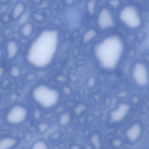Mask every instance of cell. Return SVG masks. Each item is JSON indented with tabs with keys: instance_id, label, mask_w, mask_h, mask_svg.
Listing matches in <instances>:
<instances>
[{
	"instance_id": "14",
	"label": "cell",
	"mask_w": 149,
	"mask_h": 149,
	"mask_svg": "<svg viewBox=\"0 0 149 149\" xmlns=\"http://www.w3.org/2000/svg\"><path fill=\"white\" fill-rule=\"evenodd\" d=\"M32 29V26L30 24H27L24 25L22 29L23 34L25 36H28L31 34Z\"/></svg>"
},
{
	"instance_id": "2",
	"label": "cell",
	"mask_w": 149,
	"mask_h": 149,
	"mask_svg": "<svg viewBox=\"0 0 149 149\" xmlns=\"http://www.w3.org/2000/svg\"><path fill=\"white\" fill-rule=\"evenodd\" d=\"M123 44L120 39L115 36L106 38L95 48L96 55L104 67L112 68L118 61L122 53Z\"/></svg>"
},
{
	"instance_id": "24",
	"label": "cell",
	"mask_w": 149,
	"mask_h": 149,
	"mask_svg": "<svg viewBox=\"0 0 149 149\" xmlns=\"http://www.w3.org/2000/svg\"><path fill=\"white\" fill-rule=\"evenodd\" d=\"M68 3H72V0H68L67 1Z\"/></svg>"
},
{
	"instance_id": "16",
	"label": "cell",
	"mask_w": 149,
	"mask_h": 149,
	"mask_svg": "<svg viewBox=\"0 0 149 149\" xmlns=\"http://www.w3.org/2000/svg\"><path fill=\"white\" fill-rule=\"evenodd\" d=\"M47 147L45 144L43 142H38L33 146L32 149H47Z\"/></svg>"
},
{
	"instance_id": "7",
	"label": "cell",
	"mask_w": 149,
	"mask_h": 149,
	"mask_svg": "<svg viewBox=\"0 0 149 149\" xmlns=\"http://www.w3.org/2000/svg\"><path fill=\"white\" fill-rule=\"evenodd\" d=\"M134 76L138 83L143 85L146 84L147 81L146 71L143 65L138 63L136 65L134 71Z\"/></svg>"
},
{
	"instance_id": "9",
	"label": "cell",
	"mask_w": 149,
	"mask_h": 149,
	"mask_svg": "<svg viewBox=\"0 0 149 149\" xmlns=\"http://www.w3.org/2000/svg\"><path fill=\"white\" fill-rule=\"evenodd\" d=\"M140 132L139 126L135 125L128 130L127 132L128 137L131 140H135L139 136Z\"/></svg>"
},
{
	"instance_id": "15",
	"label": "cell",
	"mask_w": 149,
	"mask_h": 149,
	"mask_svg": "<svg viewBox=\"0 0 149 149\" xmlns=\"http://www.w3.org/2000/svg\"><path fill=\"white\" fill-rule=\"evenodd\" d=\"M69 116L67 113H65L61 116L60 119V124L64 125L67 124L69 121Z\"/></svg>"
},
{
	"instance_id": "22",
	"label": "cell",
	"mask_w": 149,
	"mask_h": 149,
	"mask_svg": "<svg viewBox=\"0 0 149 149\" xmlns=\"http://www.w3.org/2000/svg\"><path fill=\"white\" fill-rule=\"evenodd\" d=\"M3 72V69L1 68H0V79L2 75Z\"/></svg>"
},
{
	"instance_id": "17",
	"label": "cell",
	"mask_w": 149,
	"mask_h": 149,
	"mask_svg": "<svg viewBox=\"0 0 149 149\" xmlns=\"http://www.w3.org/2000/svg\"><path fill=\"white\" fill-rule=\"evenodd\" d=\"M95 2L94 1H90L88 3V8L89 11L91 13L94 11Z\"/></svg>"
},
{
	"instance_id": "3",
	"label": "cell",
	"mask_w": 149,
	"mask_h": 149,
	"mask_svg": "<svg viewBox=\"0 0 149 149\" xmlns=\"http://www.w3.org/2000/svg\"><path fill=\"white\" fill-rule=\"evenodd\" d=\"M34 95L37 100L47 107L54 104L58 98L56 92L43 86L37 88L34 92Z\"/></svg>"
},
{
	"instance_id": "20",
	"label": "cell",
	"mask_w": 149,
	"mask_h": 149,
	"mask_svg": "<svg viewBox=\"0 0 149 149\" xmlns=\"http://www.w3.org/2000/svg\"><path fill=\"white\" fill-rule=\"evenodd\" d=\"M110 3L114 6H116L118 3V2L117 1H111Z\"/></svg>"
},
{
	"instance_id": "12",
	"label": "cell",
	"mask_w": 149,
	"mask_h": 149,
	"mask_svg": "<svg viewBox=\"0 0 149 149\" xmlns=\"http://www.w3.org/2000/svg\"><path fill=\"white\" fill-rule=\"evenodd\" d=\"M121 107L117 111L114 112L112 114V118L114 121H118L121 119L125 116L127 111V108L126 106L123 109V106Z\"/></svg>"
},
{
	"instance_id": "4",
	"label": "cell",
	"mask_w": 149,
	"mask_h": 149,
	"mask_svg": "<svg viewBox=\"0 0 149 149\" xmlns=\"http://www.w3.org/2000/svg\"><path fill=\"white\" fill-rule=\"evenodd\" d=\"M120 16L121 20L130 27H137L140 23V18L138 12L132 6H127L123 8L120 12Z\"/></svg>"
},
{
	"instance_id": "21",
	"label": "cell",
	"mask_w": 149,
	"mask_h": 149,
	"mask_svg": "<svg viewBox=\"0 0 149 149\" xmlns=\"http://www.w3.org/2000/svg\"><path fill=\"white\" fill-rule=\"evenodd\" d=\"M40 115V113L38 111H36L35 113V116L36 118H39Z\"/></svg>"
},
{
	"instance_id": "18",
	"label": "cell",
	"mask_w": 149,
	"mask_h": 149,
	"mask_svg": "<svg viewBox=\"0 0 149 149\" xmlns=\"http://www.w3.org/2000/svg\"><path fill=\"white\" fill-rule=\"evenodd\" d=\"M11 74L13 76L16 77L18 76L20 73V71L18 68L14 66L11 69Z\"/></svg>"
},
{
	"instance_id": "19",
	"label": "cell",
	"mask_w": 149,
	"mask_h": 149,
	"mask_svg": "<svg viewBox=\"0 0 149 149\" xmlns=\"http://www.w3.org/2000/svg\"><path fill=\"white\" fill-rule=\"evenodd\" d=\"M47 125L45 124H42L39 126V129L41 131L43 132L45 131L47 127Z\"/></svg>"
},
{
	"instance_id": "10",
	"label": "cell",
	"mask_w": 149,
	"mask_h": 149,
	"mask_svg": "<svg viewBox=\"0 0 149 149\" xmlns=\"http://www.w3.org/2000/svg\"><path fill=\"white\" fill-rule=\"evenodd\" d=\"M16 141L13 139L7 138L0 141V149H9L14 146Z\"/></svg>"
},
{
	"instance_id": "8",
	"label": "cell",
	"mask_w": 149,
	"mask_h": 149,
	"mask_svg": "<svg viewBox=\"0 0 149 149\" xmlns=\"http://www.w3.org/2000/svg\"><path fill=\"white\" fill-rule=\"evenodd\" d=\"M7 49L8 58L12 59L14 58L17 53L18 47L15 42L11 41L8 43Z\"/></svg>"
},
{
	"instance_id": "6",
	"label": "cell",
	"mask_w": 149,
	"mask_h": 149,
	"mask_svg": "<svg viewBox=\"0 0 149 149\" xmlns=\"http://www.w3.org/2000/svg\"><path fill=\"white\" fill-rule=\"evenodd\" d=\"M98 23L100 26L103 28H107L113 25V18L108 9L103 8L100 11L98 17Z\"/></svg>"
},
{
	"instance_id": "23",
	"label": "cell",
	"mask_w": 149,
	"mask_h": 149,
	"mask_svg": "<svg viewBox=\"0 0 149 149\" xmlns=\"http://www.w3.org/2000/svg\"><path fill=\"white\" fill-rule=\"evenodd\" d=\"M64 91L65 92H66V93H69L70 92V90L67 88H65Z\"/></svg>"
},
{
	"instance_id": "13",
	"label": "cell",
	"mask_w": 149,
	"mask_h": 149,
	"mask_svg": "<svg viewBox=\"0 0 149 149\" xmlns=\"http://www.w3.org/2000/svg\"><path fill=\"white\" fill-rule=\"evenodd\" d=\"M95 31L93 29H90L87 31L83 37V41L87 42L93 38L96 35Z\"/></svg>"
},
{
	"instance_id": "1",
	"label": "cell",
	"mask_w": 149,
	"mask_h": 149,
	"mask_svg": "<svg viewBox=\"0 0 149 149\" xmlns=\"http://www.w3.org/2000/svg\"><path fill=\"white\" fill-rule=\"evenodd\" d=\"M57 31L47 30L42 33L32 45L28 54L29 61L38 66H44L50 61L56 51Z\"/></svg>"
},
{
	"instance_id": "11",
	"label": "cell",
	"mask_w": 149,
	"mask_h": 149,
	"mask_svg": "<svg viewBox=\"0 0 149 149\" xmlns=\"http://www.w3.org/2000/svg\"><path fill=\"white\" fill-rule=\"evenodd\" d=\"M24 9L23 4L21 2L17 3L14 6L12 12V16L15 19L18 18L23 13Z\"/></svg>"
},
{
	"instance_id": "5",
	"label": "cell",
	"mask_w": 149,
	"mask_h": 149,
	"mask_svg": "<svg viewBox=\"0 0 149 149\" xmlns=\"http://www.w3.org/2000/svg\"><path fill=\"white\" fill-rule=\"evenodd\" d=\"M26 115L25 109L23 107L16 106L9 111L7 116L8 121L12 123H17L22 121Z\"/></svg>"
}]
</instances>
